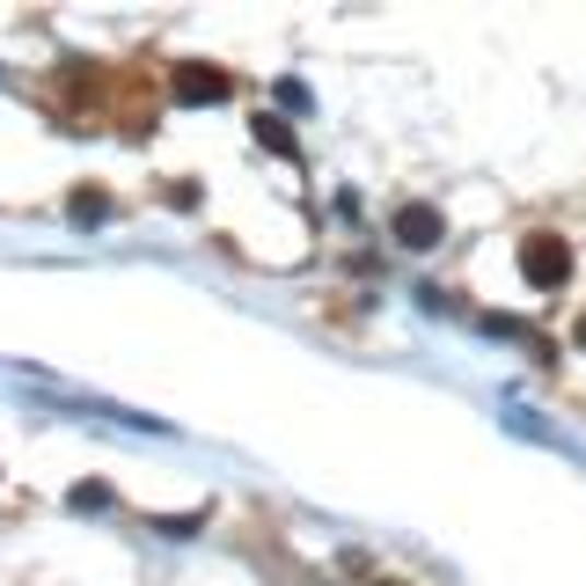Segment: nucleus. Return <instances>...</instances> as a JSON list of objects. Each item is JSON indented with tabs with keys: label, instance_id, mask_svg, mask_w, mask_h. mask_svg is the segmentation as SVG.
Returning a JSON list of instances; mask_svg holds the SVG:
<instances>
[{
	"label": "nucleus",
	"instance_id": "f257e3e1",
	"mask_svg": "<svg viewBox=\"0 0 586 586\" xmlns=\"http://www.w3.org/2000/svg\"><path fill=\"white\" fill-rule=\"evenodd\" d=\"M520 279H528L536 293H558L564 279H572V243L550 235V227H536V235L520 243Z\"/></svg>",
	"mask_w": 586,
	"mask_h": 586
},
{
	"label": "nucleus",
	"instance_id": "f03ea898",
	"mask_svg": "<svg viewBox=\"0 0 586 586\" xmlns=\"http://www.w3.org/2000/svg\"><path fill=\"white\" fill-rule=\"evenodd\" d=\"M396 243L403 249H433L440 243V213L433 206H403V213H396Z\"/></svg>",
	"mask_w": 586,
	"mask_h": 586
},
{
	"label": "nucleus",
	"instance_id": "7ed1b4c3",
	"mask_svg": "<svg viewBox=\"0 0 586 586\" xmlns=\"http://www.w3.org/2000/svg\"><path fill=\"white\" fill-rule=\"evenodd\" d=\"M176 89H184V96L220 103V96H227V73H220V67H176Z\"/></svg>",
	"mask_w": 586,
	"mask_h": 586
},
{
	"label": "nucleus",
	"instance_id": "20e7f679",
	"mask_svg": "<svg viewBox=\"0 0 586 586\" xmlns=\"http://www.w3.org/2000/svg\"><path fill=\"white\" fill-rule=\"evenodd\" d=\"M110 213V198L96 191V184H89V191H73V220H103Z\"/></svg>",
	"mask_w": 586,
	"mask_h": 586
},
{
	"label": "nucleus",
	"instance_id": "39448f33",
	"mask_svg": "<svg viewBox=\"0 0 586 586\" xmlns=\"http://www.w3.org/2000/svg\"><path fill=\"white\" fill-rule=\"evenodd\" d=\"M257 140H265L271 154H293V132H286V125H279V118H257Z\"/></svg>",
	"mask_w": 586,
	"mask_h": 586
},
{
	"label": "nucleus",
	"instance_id": "423d86ee",
	"mask_svg": "<svg viewBox=\"0 0 586 586\" xmlns=\"http://www.w3.org/2000/svg\"><path fill=\"white\" fill-rule=\"evenodd\" d=\"M579 344H586V316H579Z\"/></svg>",
	"mask_w": 586,
	"mask_h": 586
},
{
	"label": "nucleus",
	"instance_id": "0eeeda50",
	"mask_svg": "<svg viewBox=\"0 0 586 586\" xmlns=\"http://www.w3.org/2000/svg\"><path fill=\"white\" fill-rule=\"evenodd\" d=\"M374 586H396V579H374Z\"/></svg>",
	"mask_w": 586,
	"mask_h": 586
}]
</instances>
